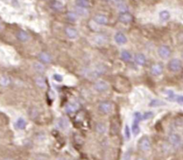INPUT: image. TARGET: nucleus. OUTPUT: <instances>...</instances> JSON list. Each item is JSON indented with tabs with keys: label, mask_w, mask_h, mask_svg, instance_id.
Listing matches in <instances>:
<instances>
[{
	"label": "nucleus",
	"mask_w": 183,
	"mask_h": 160,
	"mask_svg": "<svg viewBox=\"0 0 183 160\" xmlns=\"http://www.w3.org/2000/svg\"><path fill=\"white\" fill-rule=\"evenodd\" d=\"M94 21L98 25H106L107 22H108V20H107V17L106 15L97 14L94 17Z\"/></svg>",
	"instance_id": "obj_12"
},
{
	"label": "nucleus",
	"mask_w": 183,
	"mask_h": 160,
	"mask_svg": "<svg viewBox=\"0 0 183 160\" xmlns=\"http://www.w3.org/2000/svg\"><path fill=\"white\" fill-rule=\"evenodd\" d=\"M50 7L54 10V11H62L63 9V4L61 3L60 1L58 0H53L51 3H50Z\"/></svg>",
	"instance_id": "obj_16"
},
{
	"label": "nucleus",
	"mask_w": 183,
	"mask_h": 160,
	"mask_svg": "<svg viewBox=\"0 0 183 160\" xmlns=\"http://www.w3.org/2000/svg\"><path fill=\"white\" fill-rule=\"evenodd\" d=\"M163 66L161 63H156L154 64L151 68V73L154 76H160L163 73Z\"/></svg>",
	"instance_id": "obj_10"
},
{
	"label": "nucleus",
	"mask_w": 183,
	"mask_h": 160,
	"mask_svg": "<svg viewBox=\"0 0 183 160\" xmlns=\"http://www.w3.org/2000/svg\"><path fill=\"white\" fill-rule=\"evenodd\" d=\"M57 126L61 129H65L68 127V122L65 118H60L57 122Z\"/></svg>",
	"instance_id": "obj_29"
},
{
	"label": "nucleus",
	"mask_w": 183,
	"mask_h": 160,
	"mask_svg": "<svg viewBox=\"0 0 183 160\" xmlns=\"http://www.w3.org/2000/svg\"><path fill=\"white\" fill-rule=\"evenodd\" d=\"M74 12L78 16H82V17H86V16L88 15V9H86V8H82V7H76L74 9Z\"/></svg>",
	"instance_id": "obj_19"
},
{
	"label": "nucleus",
	"mask_w": 183,
	"mask_h": 160,
	"mask_svg": "<svg viewBox=\"0 0 183 160\" xmlns=\"http://www.w3.org/2000/svg\"><path fill=\"white\" fill-rule=\"evenodd\" d=\"M115 41L116 44L122 46V45H125L128 42V39H127V37L122 32H117L115 35Z\"/></svg>",
	"instance_id": "obj_8"
},
{
	"label": "nucleus",
	"mask_w": 183,
	"mask_h": 160,
	"mask_svg": "<svg viewBox=\"0 0 183 160\" xmlns=\"http://www.w3.org/2000/svg\"><path fill=\"white\" fill-rule=\"evenodd\" d=\"M65 34L70 39H75L78 37V31L75 28L68 27L65 29Z\"/></svg>",
	"instance_id": "obj_11"
},
{
	"label": "nucleus",
	"mask_w": 183,
	"mask_h": 160,
	"mask_svg": "<svg viewBox=\"0 0 183 160\" xmlns=\"http://www.w3.org/2000/svg\"><path fill=\"white\" fill-rule=\"evenodd\" d=\"M116 7H117V10L120 12V13H128V7L122 2V3H120V4H118V5H116Z\"/></svg>",
	"instance_id": "obj_26"
},
{
	"label": "nucleus",
	"mask_w": 183,
	"mask_h": 160,
	"mask_svg": "<svg viewBox=\"0 0 183 160\" xmlns=\"http://www.w3.org/2000/svg\"><path fill=\"white\" fill-rule=\"evenodd\" d=\"M174 101H176L178 103H181V104H183V95L176 94L175 99H174Z\"/></svg>",
	"instance_id": "obj_37"
},
{
	"label": "nucleus",
	"mask_w": 183,
	"mask_h": 160,
	"mask_svg": "<svg viewBox=\"0 0 183 160\" xmlns=\"http://www.w3.org/2000/svg\"><path fill=\"white\" fill-rule=\"evenodd\" d=\"M138 146H139V149H140L141 150H143V151H148V150H149L150 148H151V142H150L149 138L147 137V136L142 137V138L139 140Z\"/></svg>",
	"instance_id": "obj_5"
},
{
	"label": "nucleus",
	"mask_w": 183,
	"mask_h": 160,
	"mask_svg": "<svg viewBox=\"0 0 183 160\" xmlns=\"http://www.w3.org/2000/svg\"><path fill=\"white\" fill-rule=\"evenodd\" d=\"M16 38L21 42H27L30 40V35L24 30H20L16 34Z\"/></svg>",
	"instance_id": "obj_14"
},
{
	"label": "nucleus",
	"mask_w": 183,
	"mask_h": 160,
	"mask_svg": "<svg viewBox=\"0 0 183 160\" xmlns=\"http://www.w3.org/2000/svg\"><path fill=\"white\" fill-rule=\"evenodd\" d=\"M181 66H182L181 61V60L177 59V58L171 59L168 62V69H169L170 71H171V72H178V71H180L181 69Z\"/></svg>",
	"instance_id": "obj_1"
},
{
	"label": "nucleus",
	"mask_w": 183,
	"mask_h": 160,
	"mask_svg": "<svg viewBox=\"0 0 183 160\" xmlns=\"http://www.w3.org/2000/svg\"><path fill=\"white\" fill-rule=\"evenodd\" d=\"M121 57L123 60L125 61H129L131 59V54L127 50H122L121 52Z\"/></svg>",
	"instance_id": "obj_24"
},
{
	"label": "nucleus",
	"mask_w": 183,
	"mask_h": 160,
	"mask_svg": "<svg viewBox=\"0 0 183 160\" xmlns=\"http://www.w3.org/2000/svg\"><path fill=\"white\" fill-rule=\"evenodd\" d=\"M142 119V115L139 112H135L134 115H133V120L134 121H137V122H139L140 120Z\"/></svg>",
	"instance_id": "obj_36"
},
{
	"label": "nucleus",
	"mask_w": 183,
	"mask_h": 160,
	"mask_svg": "<svg viewBox=\"0 0 183 160\" xmlns=\"http://www.w3.org/2000/svg\"><path fill=\"white\" fill-rule=\"evenodd\" d=\"M165 105H166V103L162 100H159V99H153V100H150L149 104H148V106L152 107V108L165 106Z\"/></svg>",
	"instance_id": "obj_18"
},
{
	"label": "nucleus",
	"mask_w": 183,
	"mask_h": 160,
	"mask_svg": "<svg viewBox=\"0 0 183 160\" xmlns=\"http://www.w3.org/2000/svg\"><path fill=\"white\" fill-rule=\"evenodd\" d=\"M79 109V104L75 101H72V102H69L67 105L65 106V110L66 112L69 114L73 113L75 111H77Z\"/></svg>",
	"instance_id": "obj_13"
},
{
	"label": "nucleus",
	"mask_w": 183,
	"mask_h": 160,
	"mask_svg": "<svg viewBox=\"0 0 183 160\" xmlns=\"http://www.w3.org/2000/svg\"><path fill=\"white\" fill-rule=\"evenodd\" d=\"M9 83H10V78H7L6 76L0 78V85H1V86L7 87V86L9 85Z\"/></svg>",
	"instance_id": "obj_32"
},
{
	"label": "nucleus",
	"mask_w": 183,
	"mask_h": 160,
	"mask_svg": "<svg viewBox=\"0 0 183 160\" xmlns=\"http://www.w3.org/2000/svg\"><path fill=\"white\" fill-rule=\"evenodd\" d=\"M153 116H154V113H153V112H151V111H148V112H146V113H144L142 115V119L144 120L150 119L151 118H153Z\"/></svg>",
	"instance_id": "obj_35"
},
{
	"label": "nucleus",
	"mask_w": 183,
	"mask_h": 160,
	"mask_svg": "<svg viewBox=\"0 0 183 160\" xmlns=\"http://www.w3.org/2000/svg\"><path fill=\"white\" fill-rule=\"evenodd\" d=\"M132 20H133L132 15L129 13H120V15H119V20L123 24L130 23Z\"/></svg>",
	"instance_id": "obj_9"
},
{
	"label": "nucleus",
	"mask_w": 183,
	"mask_h": 160,
	"mask_svg": "<svg viewBox=\"0 0 183 160\" xmlns=\"http://www.w3.org/2000/svg\"><path fill=\"white\" fill-rule=\"evenodd\" d=\"M5 160H13V159H12V158H6Z\"/></svg>",
	"instance_id": "obj_41"
},
{
	"label": "nucleus",
	"mask_w": 183,
	"mask_h": 160,
	"mask_svg": "<svg viewBox=\"0 0 183 160\" xmlns=\"http://www.w3.org/2000/svg\"><path fill=\"white\" fill-rule=\"evenodd\" d=\"M168 140L171 143V145L175 148H178L181 145L182 143V140H181V137L178 134V133H171L168 137Z\"/></svg>",
	"instance_id": "obj_2"
},
{
	"label": "nucleus",
	"mask_w": 183,
	"mask_h": 160,
	"mask_svg": "<svg viewBox=\"0 0 183 160\" xmlns=\"http://www.w3.org/2000/svg\"><path fill=\"white\" fill-rule=\"evenodd\" d=\"M96 132L98 133H104L106 132V126H105L104 124L98 123V124L96 126Z\"/></svg>",
	"instance_id": "obj_31"
},
{
	"label": "nucleus",
	"mask_w": 183,
	"mask_h": 160,
	"mask_svg": "<svg viewBox=\"0 0 183 160\" xmlns=\"http://www.w3.org/2000/svg\"><path fill=\"white\" fill-rule=\"evenodd\" d=\"M137 160H146V159H144V158H138Z\"/></svg>",
	"instance_id": "obj_40"
},
{
	"label": "nucleus",
	"mask_w": 183,
	"mask_h": 160,
	"mask_svg": "<svg viewBox=\"0 0 183 160\" xmlns=\"http://www.w3.org/2000/svg\"><path fill=\"white\" fill-rule=\"evenodd\" d=\"M157 53H158V55L162 59L165 60V59H168L170 56H171V49L167 46H161V47L158 48V50H157Z\"/></svg>",
	"instance_id": "obj_4"
},
{
	"label": "nucleus",
	"mask_w": 183,
	"mask_h": 160,
	"mask_svg": "<svg viewBox=\"0 0 183 160\" xmlns=\"http://www.w3.org/2000/svg\"><path fill=\"white\" fill-rule=\"evenodd\" d=\"M40 59L41 60V61L45 62V63H50L52 61V57L50 56V54H48V53H41L40 54Z\"/></svg>",
	"instance_id": "obj_22"
},
{
	"label": "nucleus",
	"mask_w": 183,
	"mask_h": 160,
	"mask_svg": "<svg viewBox=\"0 0 183 160\" xmlns=\"http://www.w3.org/2000/svg\"><path fill=\"white\" fill-rule=\"evenodd\" d=\"M36 84H37L38 87H40V88H45L46 87V81L41 77L36 78Z\"/></svg>",
	"instance_id": "obj_28"
},
{
	"label": "nucleus",
	"mask_w": 183,
	"mask_h": 160,
	"mask_svg": "<svg viewBox=\"0 0 183 160\" xmlns=\"http://www.w3.org/2000/svg\"><path fill=\"white\" fill-rule=\"evenodd\" d=\"M99 110L101 111L102 113L104 114H108L113 110V104L109 101H104L101 102L99 104Z\"/></svg>",
	"instance_id": "obj_7"
},
{
	"label": "nucleus",
	"mask_w": 183,
	"mask_h": 160,
	"mask_svg": "<svg viewBox=\"0 0 183 160\" xmlns=\"http://www.w3.org/2000/svg\"><path fill=\"white\" fill-rule=\"evenodd\" d=\"M135 61L136 63L138 64V65H139V66H143V65H145L146 64V62H147V58H146V56L143 54V53H137L135 55Z\"/></svg>",
	"instance_id": "obj_15"
},
{
	"label": "nucleus",
	"mask_w": 183,
	"mask_h": 160,
	"mask_svg": "<svg viewBox=\"0 0 183 160\" xmlns=\"http://www.w3.org/2000/svg\"><path fill=\"white\" fill-rule=\"evenodd\" d=\"M163 94L164 95V97L167 99L168 100H172L174 101V99H175V96H176V93H174L172 90H164L163 92Z\"/></svg>",
	"instance_id": "obj_17"
},
{
	"label": "nucleus",
	"mask_w": 183,
	"mask_h": 160,
	"mask_svg": "<svg viewBox=\"0 0 183 160\" xmlns=\"http://www.w3.org/2000/svg\"><path fill=\"white\" fill-rule=\"evenodd\" d=\"M2 29V22H1V20H0V29Z\"/></svg>",
	"instance_id": "obj_39"
},
{
	"label": "nucleus",
	"mask_w": 183,
	"mask_h": 160,
	"mask_svg": "<svg viewBox=\"0 0 183 160\" xmlns=\"http://www.w3.org/2000/svg\"><path fill=\"white\" fill-rule=\"evenodd\" d=\"M93 42L97 46H104L108 42V38L106 35L98 34L93 37Z\"/></svg>",
	"instance_id": "obj_6"
},
{
	"label": "nucleus",
	"mask_w": 183,
	"mask_h": 160,
	"mask_svg": "<svg viewBox=\"0 0 183 160\" xmlns=\"http://www.w3.org/2000/svg\"><path fill=\"white\" fill-rule=\"evenodd\" d=\"M181 57H182V59H183V52H182V53H181Z\"/></svg>",
	"instance_id": "obj_42"
},
{
	"label": "nucleus",
	"mask_w": 183,
	"mask_h": 160,
	"mask_svg": "<svg viewBox=\"0 0 183 160\" xmlns=\"http://www.w3.org/2000/svg\"><path fill=\"white\" fill-rule=\"evenodd\" d=\"M56 160H66L65 158H57Z\"/></svg>",
	"instance_id": "obj_38"
},
{
	"label": "nucleus",
	"mask_w": 183,
	"mask_h": 160,
	"mask_svg": "<svg viewBox=\"0 0 183 160\" xmlns=\"http://www.w3.org/2000/svg\"><path fill=\"white\" fill-rule=\"evenodd\" d=\"M66 17H67L68 20L70 21H76L78 20V15L75 13V12H69L66 14Z\"/></svg>",
	"instance_id": "obj_30"
},
{
	"label": "nucleus",
	"mask_w": 183,
	"mask_h": 160,
	"mask_svg": "<svg viewBox=\"0 0 183 160\" xmlns=\"http://www.w3.org/2000/svg\"><path fill=\"white\" fill-rule=\"evenodd\" d=\"M33 69L37 72L45 71V66H43V64H41L40 62H37V61L33 63Z\"/></svg>",
	"instance_id": "obj_27"
},
{
	"label": "nucleus",
	"mask_w": 183,
	"mask_h": 160,
	"mask_svg": "<svg viewBox=\"0 0 183 160\" xmlns=\"http://www.w3.org/2000/svg\"><path fill=\"white\" fill-rule=\"evenodd\" d=\"M26 125H27L26 121H25L24 118H19L18 119L16 120V122H15V126H16V127L18 129H20V130H23L26 127Z\"/></svg>",
	"instance_id": "obj_23"
},
{
	"label": "nucleus",
	"mask_w": 183,
	"mask_h": 160,
	"mask_svg": "<svg viewBox=\"0 0 183 160\" xmlns=\"http://www.w3.org/2000/svg\"><path fill=\"white\" fill-rule=\"evenodd\" d=\"M170 18H171V14L168 11L163 10L159 13V19L161 21H167L170 20Z\"/></svg>",
	"instance_id": "obj_21"
},
{
	"label": "nucleus",
	"mask_w": 183,
	"mask_h": 160,
	"mask_svg": "<svg viewBox=\"0 0 183 160\" xmlns=\"http://www.w3.org/2000/svg\"><path fill=\"white\" fill-rule=\"evenodd\" d=\"M75 5H76V7L87 9L90 7V2H89V0H75Z\"/></svg>",
	"instance_id": "obj_20"
},
{
	"label": "nucleus",
	"mask_w": 183,
	"mask_h": 160,
	"mask_svg": "<svg viewBox=\"0 0 183 160\" xmlns=\"http://www.w3.org/2000/svg\"><path fill=\"white\" fill-rule=\"evenodd\" d=\"M52 78H53V80L55 81V82H57V83H62L63 81V76L60 75V74H54Z\"/></svg>",
	"instance_id": "obj_33"
},
{
	"label": "nucleus",
	"mask_w": 183,
	"mask_h": 160,
	"mask_svg": "<svg viewBox=\"0 0 183 160\" xmlns=\"http://www.w3.org/2000/svg\"><path fill=\"white\" fill-rule=\"evenodd\" d=\"M138 123L139 122H137V121H134V120H133V123H132V133H133V134L135 136H137L140 132V128H139Z\"/></svg>",
	"instance_id": "obj_25"
},
{
	"label": "nucleus",
	"mask_w": 183,
	"mask_h": 160,
	"mask_svg": "<svg viewBox=\"0 0 183 160\" xmlns=\"http://www.w3.org/2000/svg\"><path fill=\"white\" fill-rule=\"evenodd\" d=\"M94 88H95L96 91L98 92V93H105L109 89V86L107 82L103 81V80H98V81L96 82Z\"/></svg>",
	"instance_id": "obj_3"
},
{
	"label": "nucleus",
	"mask_w": 183,
	"mask_h": 160,
	"mask_svg": "<svg viewBox=\"0 0 183 160\" xmlns=\"http://www.w3.org/2000/svg\"><path fill=\"white\" fill-rule=\"evenodd\" d=\"M124 134H125V139L127 140H129L130 139L131 133H130V130L129 127L128 126H125V129H124Z\"/></svg>",
	"instance_id": "obj_34"
}]
</instances>
